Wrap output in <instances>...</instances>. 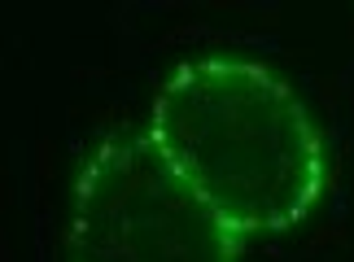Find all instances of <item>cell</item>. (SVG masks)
Listing matches in <instances>:
<instances>
[{
	"label": "cell",
	"instance_id": "obj_1",
	"mask_svg": "<svg viewBox=\"0 0 354 262\" xmlns=\"http://www.w3.org/2000/svg\"><path fill=\"white\" fill-rule=\"evenodd\" d=\"M149 135L245 241L297 227L328 188V144L310 109L245 53L175 66L153 96Z\"/></svg>",
	"mask_w": 354,
	"mask_h": 262
},
{
	"label": "cell",
	"instance_id": "obj_2",
	"mask_svg": "<svg viewBox=\"0 0 354 262\" xmlns=\"http://www.w3.org/2000/svg\"><path fill=\"white\" fill-rule=\"evenodd\" d=\"M245 245L149 127H114L84 158L66 262H241Z\"/></svg>",
	"mask_w": 354,
	"mask_h": 262
}]
</instances>
